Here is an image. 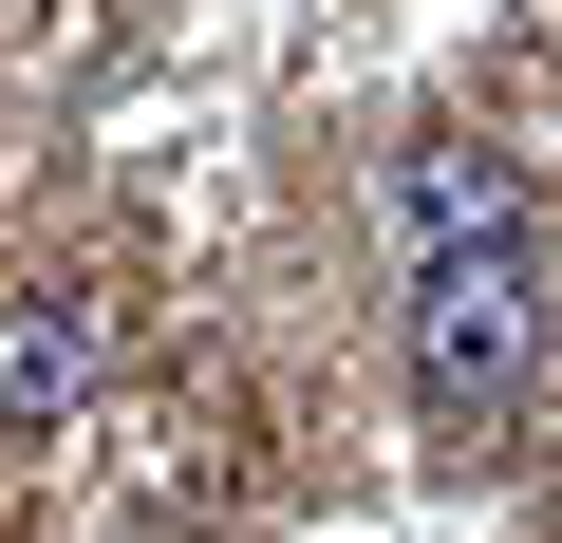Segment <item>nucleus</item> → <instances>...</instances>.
<instances>
[{
  "label": "nucleus",
  "instance_id": "obj_2",
  "mask_svg": "<svg viewBox=\"0 0 562 543\" xmlns=\"http://www.w3.org/2000/svg\"><path fill=\"white\" fill-rule=\"evenodd\" d=\"M76 375H94L76 301H0V431H38V412H76Z\"/></svg>",
  "mask_w": 562,
  "mask_h": 543
},
{
  "label": "nucleus",
  "instance_id": "obj_1",
  "mask_svg": "<svg viewBox=\"0 0 562 543\" xmlns=\"http://www.w3.org/2000/svg\"><path fill=\"white\" fill-rule=\"evenodd\" d=\"M394 244H413V375L450 412H525L562 375V225L525 206V169L413 150L394 169Z\"/></svg>",
  "mask_w": 562,
  "mask_h": 543
}]
</instances>
